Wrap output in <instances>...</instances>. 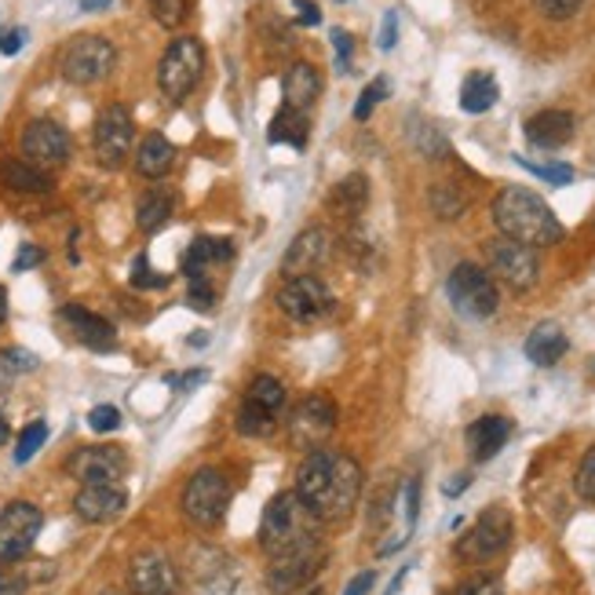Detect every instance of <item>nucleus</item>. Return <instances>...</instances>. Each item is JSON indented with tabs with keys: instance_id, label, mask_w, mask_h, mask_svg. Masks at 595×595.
<instances>
[{
	"instance_id": "nucleus-26",
	"label": "nucleus",
	"mask_w": 595,
	"mask_h": 595,
	"mask_svg": "<svg viewBox=\"0 0 595 595\" xmlns=\"http://www.w3.org/2000/svg\"><path fill=\"white\" fill-rule=\"evenodd\" d=\"M0 183L8 190H16V194H48V190H52V175L30 161L11 158V161H0Z\"/></svg>"
},
{
	"instance_id": "nucleus-33",
	"label": "nucleus",
	"mask_w": 595,
	"mask_h": 595,
	"mask_svg": "<svg viewBox=\"0 0 595 595\" xmlns=\"http://www.w3.org/2000/svg\"><path fill=\"white\" fill-rule=\"evenodd\" d=\"M278 424H282V416L252 406V402H242V410H238V432L245 438H268L278 432Z\"/></svg>"
},
{
	"instance_id": "nucleus-19",
	"label": "nucleus",
	"mask_w": 595,
	"mask_h": 595,
	"mask_svg": "<svg viewBox=\"0 0 595 595\" xmlns=\"http://www.w3.org/2000/svg\"><path fill=\"white\" fill-rule=\"evenodd\" d=\"M59 322L70 329V336L84 344L88 351H113L118 347V329H113L107 319H99V314L78 307V303H70V307L59 311Z\"/></svg>"
},
{
	"instance_id": "nucleus-54",
	"label": "nucleus",
	"mask_w": 595,
	"mask_h": 595,
	"mask_svg": "<svg viewBox=\"0 0 595 595\" xmlns=\"http://www.w3.org/2000/svg\"><path fill=\"white\" fill-rule=\"evenodd\" d=\"M472 486V475H457V478H450V483H442V493H446V497H461V493Z\"/></svg>"
},
{
	"instance_id": "nucleus-27",
	"label": "nucleus",
	"mask_w": 595,
	"mask_h": 595,
	"mask_svg": "<svg viewBox=\"0 0 595 595\" xmlns=\"http://www.w3.org/2000/svg\"><path fill=\"white\" fill-rule=\"evenodd\" d=\"M569 340L563 333V325L555 322H541L534 333L526 336V359L534 365H555L566 354Z\"/></svg>"
},
{
	"instance_id": "nucleus-9",
	"label": "nucleus",
	"mask_w": 595,
	"mask_h": 595,
	"mask_svg": "<svg viewBox=\"0 0 595 595\" xmlns=\"http://www.w3.org/2000/svg\"><path fill=\"white\" fill-rule=\"evenodd\" d=\"M132 139H135L132 113L124 110L121 103H110L95 118V129H92L95 161L103 164V169H121V164L129 161V154H132Z\"/></svg>"
},
{
	"instance_id": "nucleus-32",
	"label": "nucleus",
	"mask_w": 595,
	"mask_h": 595,
	"mask_svg": "<svg viewBox=\"0 0 595 595\" xmlns=\"http://www.w3.org/2000/svg\"><path fill=\"white\" fill-rule=\"evenodd\" d=\"M245 402H252V406H260V410H268V413H278L282 416V410H285V384L278 376H256L249 384V395H245Z\"/></svg>"
},
{
	"instance_id": "nucleus-3",
	"label": "nucleus",
	"mask_w": 595,
	"mask_h": 595,
	"mask_svg": "<svg viewBox=\"0 0 595 595\" xmlns=\"http://www.w3.org/2000/svg\"><path fill=\"white\" fill-rule=\"evenodd\" d=\"M493 223L504 238L530 249H548L563 242V223L541 194L526 186H504L493 198Z\"/></svg>"
},
{
	"instance_id": "nucleus-57",
	"label": "nucleus",
	"mask_w": 595,
	"mask_h": 595,
	"mask_svg": "<svg viewBox=\"0 0 595 595\" xmlns=\"http://www.w3.org/2000/svg\"><path fill=\"white\" fill-rule=\"evenodd\" d=\"M8 435H11V427H8V416L0 413V446H4V442H8Z\"/></svg>"
},
{
	"instance_id": "nucleus-14",
	"label": "nucleus",
	"mask_w": 595,
	"mask_h": 595,
	"mask_svg": "<svg viewBox=\"0 0 595 595\" xmlns=\"http://www.w3.org/2000/svg\"><path fill=\"white\" fill-rule=\"evenodd\" d=\"M19 147H22V161H30L37 164V169H44V172H52V169H62V164L70 161V135L67 129H62L59 121H30L27 124V132H22L19 139Z\"/></svg>"
},
{
	"instance_id": "nucleus-4",
	"label": "nucleus",
	"mask_w": 595,
	"mask_h": 595,
	"mask_svg": "<svg viewBox=\"0 0 595 595\" xmlns=\"http://www.w3.org/2000/svg\"><path fill=\"white\" fill-rule=\"evenodd\" d=\"M201 73H205V48H201L198 37H175L169 44V52L158 62V88L164 99L172 103H183V99L194 92Z\"/></svg>"
},
{
	"instance_id": "nucleus-46",
	"label": "nucleus",
	"mask_w": 595,
	"mask_h": 595,
	"mask_svg": "<svg viewBox=\"0 0 595 595\" xmlns=\"http://www.w3.org/2000/svg\"><path fill=\"white\" fill-rule=\"evenodd\" d=\"M453 595H504V588H501L497 577H472V581H464Z\"/></svg>"
},
{
	"instance_id": "nucleus-1",
	"label": "nucleus",
	"mask_w": 595,
	"mask_h": 595,
	"mask_svg": "<svg viewBox=\"0 0 595 595\" xmlns=\"http://www.w3.org/2000/svg\"><path fill=\"white\" fill-rule=\"evenodd\" d=\"M296 493L322 523H344L362 497V467L347 453L314 450L296 467Z\"/></svg>"
},
{
	"instance_id": "nucleus-31",
	"label": "nucleus",
	"mask_w": 595,
	"mask_h": 595,
	"mask_svg": "<svg viewBox=\"0 0 595 595\" xmlns=\"http://www.w3.org/2000/svg\"><path fill=\"white\" fill-rule=\"evenodd\" d=\"M307 132H311L307 113H296V110L282 107V110L274 113V121H271V129H268V139H271V143H289V147L303 150V143H307Z\"/></svg>"
},
{
	"instance_id": "nucleus-49",
	"label": "nucleus",
	"mask_w": 595,
	"mask_h": 595,
	"mask_svg": "<svg viewBox=\"0 0 595 595\" xmlns=\"http://www.w3.org/2000/svg\"><path fill=\"white\" fill-rule=\"evenodd\" d=\"M395 41H399V11H387V16H384V30H380L376 44H380V52H391V48H395Z\"/></svg>"
},
{
	"instance_id": "nucleus-37",
	"label": "nucleus",
	"mask_w": 595,
	"mask_h": 595,
	"mask_svg": "<svg viewBox=\"0 0 595 595\" xmlns=\"http://www.w3.org/2000/svg\"><path fill=\"white\" fill-rule=\"evenodd\" d=\"M190 16V0H154V19L164 30H180Z\"/></svg>"
},
{
	"instance_id": "nucleus-59",
	"label": "nucleus",
	"mask_w": 595,
	"mask_h": 595,
	"mask_svg": "<svg viewBox=\"0 0 595 595\" xmlns=\"http://www.w3.org/2000/svg\"><path fill=\"white\" fill-rule=\"evenodd\" d=\"M303 595H325V588H322V585H314L311 592H303Z\"/></svg>"
},
{
	"instance_id": "nucleus-8",
	"label": "nucleus",
	"mask_w": 595,
	"mask_h": 595,
	"mask_svg": "<svg viewBox=\"0 0 595 595\" xmlns=\"http://www.w3.org/2000/svg\"><path fill=\"white\" fill-rule=\"evenodd\" d=\"M180 504L194 526H216L226 515V504H231V483L216 467H201V472L186 478Z\"/></svg>"
},
{
	"instance_id": "nucleus-45",
	"label": "nucleus",
	"mask_w": 595,
	"mask_h": 595,
	"mask_svg": "<svg viewBox=\"0 0 595 595\" xmlns=\"http://www.w3.org/2000/svg\"><path fill=\"white\" fill-rule=\"evenodd\" d=\"M402 504H406V526H416V515H421V478H410L406 490H402Z\"/></svg>"
},
{
	"instance_id": "nucleus-55",
	"label": "nucleus",
	"mask_w": 595,
	"mask_h": 595,
	"mask_svg": "<svg viewBox=\"0 0 595 595\" xmlns=\"http://www.w3.org/2000/svg\"><path fill=\"white\" fill-rule=\"evenodd\" d=\"M410 569H413V566H402V569H399V574H395V577H391V585H387V592H384V595H399V588H402V581H406V574H410Z\"/></svg>"
},
{
	"instance_id": "nucleus-23",
	"label": "nucleus",
	"mask_w": 595,
	"mask_h": 595,
	"mask_svg": "<svg viewBox=\"0 0 595 595\" xmlns=\"http://www.w3.org/2000/svg\"><path fill=\"white\" fill-rule=\"evenodd\" d=\"M234 256V242L231 238H194L190 249L183 252V274L194 282V278H205L212 263H226Z\"/></svg>"
},
{
	"instance_id": "nucleus-5",
	"label": "nucleus",
	"mask_w": 595,
	"mask_h": 595,
	"mask_svg": "<svg viewBox=\"0 0 595 595\" xmlns=\"http://www.w3.org/2000/svg\"><path fill=\"white\" fill-rule=\"evenodd\" d=\"M278 307L296 325H319L325 319H333L336 300H333V289H329L319 274H296V278H285V285L278 289Z\"/></svg>"
},
{
	"instance_id": "nucleus-47",
	"label": "nucleus",
	"mask_w": 595,
	"mask_h": 595,
	"mask_svg": "<svg viewBox=\"0 0 595 595\" xmlns=\"http://www.w3.org/2000/svg\"><path fill=\"white\" fill-rule=\"evenodd\" d=\"M333 52H336V70L347 73L351 70V59H354V41L344 30H333Z\"/></svg>"
},
{
	"instance_id": "nucleus-10",
	"label": "nucleus",
	"mask_w": 595,
	"mask_h": 595,
	"mask_svg": "<svg viewBox=\"0 0 595 595\" xmlns=\"http://www.w3.org/2000/svg\"><path fill=\"white\" fill-rule=\"evenodd\" d=\"M515 534L512 512L508 508H486L475 518V526L457 541V555L464 563H486L493 555H501L508 548V541Z\"/></svg>"
},
{
	"instance_id": "nucleus-52",
	"label": "nucleus",
	"mask_w": 595,
	"mask_h": 595,
	"mask_svg": "<svg viewBox=\"0 0 595 595\" xmlns=\"http://www.w3.org/2000/svg\"><path fill=\"white\" fill-rule=\"evenodd\" d=\"M296 22L300 27H319L322 22V11L314 0H296Z\"/></svg>"
},
{
	"instance_id": "nucleus-40",
	"label": "nucleus",
	"mask_w": 595,
	"mask_h": 595,
	"mask_svg": "<svg viewBox=\"0 0 595 595\" xmlns=\"http://www.w3.org/2000/svg\"><path fill=\"white\" fill-rule=\"evenodd\" d=\"M27 592H30V577H27V569L11 566V563L0 566V595H27Z\"/></svg>"
},
{
	"instance_id": "nucleus-58",
	"label": "nucleus",
	"mask_w": 595,
	"mask_h": 595,
	"mask_svg": "<svg viewBox=\"0 0 595 595\" xmlns=\"http://www.w3.org/2000/svg\"><path fill=\"white\" fill-rule=\"evenodd\" d=\"M4 319H8V293L0 289V325H4Z\"/></svg>"
},
{
	"instance_id": "nucleus-44",
	"label": "nucleus",
	"mask_w": 595,
	"mask_h": 595,
	"mask_svg": "<svg viewBox=\"0 0 595 595\" xmlns=\"http://www.w3.org/2000/svg\"><path fill=\"white\" fill-rule=\"evenodd\" d=\"M132 285H135V289H164V285H169V278L154 274V271H150V260L139 256V260L132 263Z\"/></svg>"
},
{
	"instance_id": "nucleus-13",
	"label": "nucleus",
	"mask_w": 595,
	"mask_h": 595,
	"mask_svg": "<svg viewBox=\"0 0 595 595\" xmlns=\"http://www.w3.org/2000/svg\"><path fill=\"white\" fill-rule=\"evenodd\" d=\"M44 526V515L30 501H11L4 512H0V563H19L27 555L37 534Z\"/></svg>"
},
{
	"instance_id": "nucleus-11",
	"label": "nucleus",
	"mask_w": 595,
	"mask_h": 595,
	"mask_svg": "<svg viewBox=\"0 0 595 595\" xmlns=\"http://www.w3.org/2000/svg\"><path fill=\"white\" fill-rule=\"evenodd\" d=\"M486 260H490V274L501 278L504 285L515 289V293H526V289L537 285L541 278V260L537 249L518 245L512 238H501V242L486 245Z\"/></svg>"
},
{
	"instance_id": "nucleus-41",
	"label": "nucleus",
	"mask_w": 595,
	"mask_h": 595,
	"mask_svg": "<svg viewBox=\"0 0 595 595\" xmlns=\"http://www.w3.org/2000/svg\"><path fill=\"white\" fill-rule=\"evenodd\" d=\"M534 4H537V11H541L544 19L563 22V19H574L585 0H534Z\"/></svg>"
},
{
	"instance_id": "nucleus-36",
	"label": "nucleus",
	"mask_w": 595,
	"mask_h": 595,
	"mask_svg": "<svg viewBox=\"0 0 595 595\" xmlns=\"http://www.w3.org/2000/svg\"><path fill=\"white\" fill-rule=\"evenodd\" d=\"M391 92L387 78H376L373 84H365V92L359 95V103H354V121H370V113L376 110V103H384Z\"/></svg>"
},
{
	"instance_id": "nucleus-6",
	"label": "nucleus",
	"mask_w": 595,
	"mask_h": 595,
	"mask_svg": "<svg viewBox=\"0 0 595 595\" xmlns=\"http://www.w3.org/2000/svg\"><path fill=\"white\" fill-rule=\"evenodd\" d=\"M446 293H450L453 307H457V314H464V319H475V322L497 314V303H501L493 274L483 271V268H475V263H457V268L450 271Z\"/></svg>"
},
{
	"instance_id": "nucleus-53",
	"label": "nucleus",
	"mask_w": 595,
	"mask_h": 595,
	"mask_svg": "<svg viewBox=\"0 0 595 595\" xmlns=\"http://www.w3.org/2000/svg\"><path fill=\"white\" fill-rule=\"evenodd\" d=\"M373 585H376V574H373V569H362V574L344 588V595H370Z\"/></svg>"
},
{
	"instance_id": "nucleus-12",
	"label": "nucleus",
	"mask_w": 595,
	"mask_h": 595,
	"mask_svg": "<svg viewBox=\"0 0 595 595\" xmlns=\"http://www.w3.org/2000/svg\"><path fill=\"white\" fill-rule=\"evenodd\" d=\"M336 432V406L325 395H307L303 402H296L293 416H289V442L296 450H322L329 435Z\"/></svg>"
},
{
	"instance_id": "nucleus-22",
	"label": "nucleus",
	"mask_w": 595,
	"mask_h": 595,
	"mask_svg": "<svg viewBox=\"0 0 595 595\" xmlns=\"http://www.w3.org/2000/svg\"><path fill=\"white\" fill-rule=\"evenodd\" d=\"M322 95V78L311 62H293L282 78V107L296 110V113H307Z\"/></svg>"
},
{
	"instance_id": "nucleus-51",
	"label": "nucleus",
	"mask_w": 595,
	"mask_h": 595,
	"mask_svg": "<svg viewBox=\"0 0 595 595\" xmlns=\"http://www.w3.org/2000/svg\"><path fill=\"white\" fill-rule=\"evenodd\" d=\"M22 44H27V30H4L0 33V52L4 56H19L22 52Z\"/></svg>"
},
{
	"instance_id": "nucleus-20",
	"label": "nucleus",
	"mask_w": 595,
	"mask_h": 595,
	"mask_svg": "<svg viewBox=\"0 0 595 595\" xmlns=\"http://www.w3.org/2000/svg\"><path fill=\"white\" fill-rule=\"evenodd\" d=\"M467 453L478 461V464H486L493 461L497 453L508 446V438H512V421L508 416H501V413H486V416H478V421L467 427Z\"/></svg>"
},
{
	"instance_id": "nucleus-29",
	"label": "nucleus",
	"mask_w": 595,
	"mask_h": 595,
	"mask_svg": "<svg viewBox=\"0 0 595 595\" xmlns=\"http://www.w3.org/2000/svg\"><path fill=\"white\" fill-rule=\"evenodd\" d=\"M172 209H175V198L169 194V190H147V194L139 198V205H135L139 231H143V234L161 231V226L172 220Z\"/></svg>"
},
{
	"instance_id": "nucleus-35",
	"label": "nucleus",
	"mask_w": 595,
	"mask_h": 595,
	"mask_svg": "<svg viewBox=\"0 0 595 595\" xmlns=\"http://www.w3.org/2000/svg\"><path fill=\"white\" fill-rule=\"evenodd\" d=\"M48 442V424L44 421H33V424H27V432L19 435V446H16V464H27V461H33V453L41 450Z\"/></svg>"
},
{
	"instance_id": "nucleus-48",
	"label": "nucleus",
	"mask_w": 595,
	"mask_h": 595,
	"mask_svg": "<svg viewBox=\"0 0 595 595\" xmlns=\"http://www.w3.org/2000/svg\"><path fill=\"white\" fill-rule=\"evenodd\" d=\"M0 359H4L8 370H19V373H30V370H37V359H33L30 351H22V347H11V351L0 354Z\"/></svg>"
},
{
	"instance_id": "nucleus-2",
	"label": "nucleus",
	"mask_w": 595,
	"mask_h": 595,
	"mask_svg": "<svg viewBox=\"0 0 595 595\" xmlns=\"http://www.w3.org/2000/svg\"><path fill=\"white\" fill-rule=\"evenodd\" d=\"M260 548L271 563L307 559L322 552V518L314 515L296 490L271 497L260 518Z\"/></svg>"
},
{
	"instance_id": "nucleus-56",
	"label": "nucleus",
	"mask_w": 595,
	"mask_h": 595,
	"mask_svg": "<svg viewBox=\"0 0 595 595\" xmlns=\"http://www.w3.org/2000/svg\"><path fill=\"white\" fill-rule=\"evenodd\" d=\"M81 8L84 11H103V8H110V0H81Z\"/></svg>"
},
{
	"instance_id": "nucleus-21",
	"label": "nucleus",
	"mask_w": 595,
	"mask_h": 595,
	"mask_svg": "<svg viewBox=\"0 0 595 595\" xmlns=\"http://www.w3.org/2000/svg\"><path fill=\"white\" fill-rule=\"evenodd\" d=\"M574 132H577V121H574V113H566V110H541L526 121V139L537 150H559L574 139Z\"/></svg>"
},
{
	"instance_id": "nucleus-24",
	"label": "nucleus",
	"mask_w": 595,
	"mask_h": 595,
	"mask_svg": "<svg viewBox=\"0 0 595 595\" xmlns=\"http://www.w3.org/2000/svg\"><path fill=\"white\" fill-rule=\"evenodd\" d=\"M322 566H325V552L307 555V559L271 563V569H268V588H271L274 595H285V592H293V588H303V585H311V577L319 574Z\"/></svg>"
},
{
	"instance_id": "nucleus-30",
	"label": "nucleus",
	"mask_w": 595,
	"mask_h": 595,
	"mask_svg": "<svg viewBox=\"0 0 595 595\" xmlns=\"http://www.w3.org/2000/svg\"><path fill=\"white\" fill-rule=\"evenodd\" d=\"M501 99V84L490 78V73H467V81L461 88V110L464 113H486Z\"/></svg>"
},
{
	"instance_id": "nucleus-50",
	"label": "nucleus",
	"mask_w": 595,
	"mask_h": 595,
	"mask_svg": "<svg viewBox=\"0 0 595 595\" xmlns=\"http://www.w3.org/2000/svg\"><path fill=\"white\" fill-rule=\"evenodd\" d=\"M44 260V252L41 249H37V245H22L19 249V256H16V263H11V271H16V274H22V271H30V268H37V263H41Z\"/></svg>"
},
{
	"instance_id": "nucleus-60",
	"label": "nucleus",
	"mask_w": 595,
	"mask_h": 595,
	"mask_svg": "<svg viewBox=\"0 0 595 595\" xmlns=\"http://www.w3.org/2000/svg\"><path fill=\"white\" fill-rule=\"evenodd\" d=\"M103 595H121V592H103Z\"/></svg>"
},
{
	"instance_id": "nucleus-18",
	"label": "nucleus",
	"mask_w": 595,
	"mask_h": 595,
	"mask_svg": "<svg viewBox=\"0 0 595 595\" xmlns=\"http://www.w3.org/2000/svg\"><path fill=\"white\" fill-rule=\"evenodd\" d=\"M124 508H129V493H124L121 483H88L73 497V512L84 523H113Z\"/></svg>"
},
{
	"instance_id": "nucleus-17",
	"label": "nucleus",
	"mask_w": 595,
	"mask_h": 595,
	"mask_svg": "<svg viewBox=\"0 0 595 595\" xmlns=\"http://www.w3.org/2000/svg\"><path fill=\"white\" fill-rule=\"evenodd\" d=\"M333 256V234L325 226H307L293 238V245L282 256V271L285 278H296V274H314L322 263Z\"/></svg>"
},
{
	"instance_id": "nucleus-25",
	"label": "nucleus",
	"mask_w": 595,
	"mask_h": 595,
	"mask_svg": "<svg viewBox=\"0 0 595 595\" xmlns=\"http://www.w3.org/2000/svg\"><path fill=\"white\" fill-rule=\"evenodd\" d=\"M365 209H370V180L362 172L347 175V180H340L329 190V212H336V216L359 220Z\"/></svg>"
},
{
	"instance_id": "nucleus-28",
	"label": "nucleus",
	"mask_w": 595,
	"mask_h": 595,
	"mask_svg": "<svg viewBox=\"0 0 595 595\" xmlns=\"http://www.w3.org/2000/svg\"><path fill=\"white\" fill-rule=\"evenodd\" d=\"M172 164H175V147L161 132H150L143 143H139V150H135L139 175H147V180H161Z\"/></svg>"
},
{
	"instance_id": "nucleus-38",
	"label": "nucleus",
	"mask_w": 595,
	"mask_h": 595,
	"mask_svg": "<svg viewBox=\"0 0 595 595\" xmlns=\"http://www.w3.org/2000/svg\"><path fill=\"white\" fill-rule=\"evenodd\" d=\"M574 490H577V497H585L588 504H595V446H592L585 457H581V464H577Z\"/></svg>"
},
{
	"instance_id": "nucleus-34",
	"label": "nucleus",
	"mask_w": 595,
	"mask_h": 595,
	"mask_svg": "<svg viewBox=\"0 0 595 595\" xmlns=\"http://www.w3.org/2000/svg\"><path fill=\"white\" fill-rule=\"evenodd\" d=\"M432 209H435L438 220H457V216H464V209H467V194L457 183L442 180V183L432 186Z\"/></svg>"
},
{
	"instance_id": "nucleus-43",
	"label": "nucleus",
	"mask_w": 595,
	"mask_h": 595,
	"mask_svg": "<svg viewBox=\"0 0 595 595\" xmlns=\"http://www.w3.org/2000/svg\"><path fill=\"white\" fill-rule=\"evenodd\" d=\"M88 427L99 435H107V432H118L121 427V413L118 406H95L92 413H88Z\"/></svg>"
},
{
	"instance_id": "nucleus-16",
	"label": "nucleus",
	"mask_w": 595,
	"mask_h": 595,
	"mask_svg": "<svg viewBox=\"0 0 595 595\" xmlns=\"http://www.w3.org/2000/svg\"><path fill=\"white\" fill-rule=\"evenodd\" d=\"M129 588L132 595H180V569L169 555L143 552L129 566Z\"/></svg>"
},
{
	"instance_id": "nucleus-15",
	"label": "nucleus",
	"mask_w": 595,
	"mask_h": 595,
	"mask_svg": "<svg viewBox=\"0 0 595 595\" xmlns=\"http://www.w3.org/2000/svg\"><path fill=\"white\" fill-rule=\"evenodd\" d=\"M67 472L78 478L81 486L88 483H121L129 472V457L118 446H81L67 461Z\"/></svg>"
},
{
	"instance_id": "nucleus-42",
	"label": "nucleus",
	"mask_w": 595,
	"mask_h": 595,
	"mask_svg": "<svg viewBox=\"0 0 595 595\" xmlns=\"http://www.w3.org/2000/svg\"><path fill=\"white\" fill-rule=\"evenodd\" d=\"M186 303H190L194 311H212V307H216V289H212L205 278H194V282H190Z\"/></svg>"
},
{
	"instance_id": "nucleus-39",
	"label": "nucleus",
	"mask_w": 595,
	"mask_h": 595,
	"mask_svg": "<svg viewBox=\"0 0 595 595\" xmlns=\"http://www.w3.org/2000/svg\"><path fill=\"white\" fill-rule=\"evenodd\" d=\"M518 164H523V169H530L534 175H541V180H548L552 186L574 183V169H569V164H530L526 158H518Z\"/></svg>"
},
{
	"instance_id": "nucleus-7",
	"label": "nucleus",
	"mask_w": 595,
	"mask_h": 595,
	"mask_svg": "<svg viewBox=\"0 0 595 595\" xmlns=\"http://www.w3.org/2000/svg\"><path fill=\"white\" fill-rule=\"evenodd\" d=\"M113 67H118V48H113L107 37H95V33L73 37L59 59L62 78L70 84H99L103 78H110Z\"/></svg>"
}]
</instances>
